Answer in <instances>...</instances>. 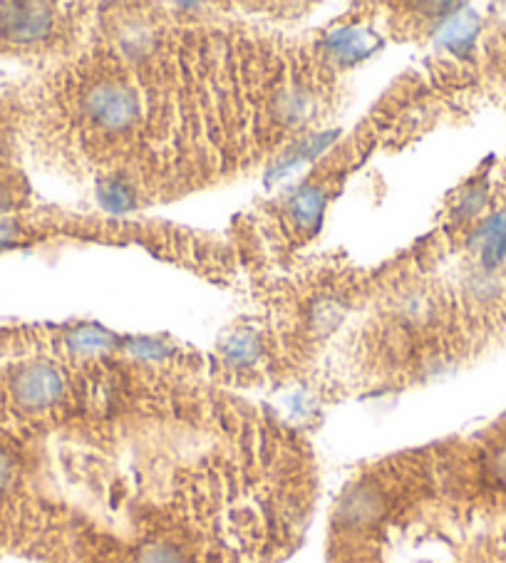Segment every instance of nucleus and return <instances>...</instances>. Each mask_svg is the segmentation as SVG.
I'll return each mask as SVG.
<instances>
[{
  "label": "nucleus",
  "mask_w": 506,
  "mask_h": 563,
  "mask_svg": "<svg viewBox=\"0 0 506 563\" xmlns=\"http://www.w3.org/2000/svg\"><path fill=\"white\" fill-rule=\"evenodd\" d=\"M13 397L23 410L45 412L53 410L65 397V382L58 370L48 365H33V368L20 370L13 377Z\"/></svg>",
  "instance_id": "1"
},
{
  "label": "nucleus",
  "mask_w": 506,
  "mask_h": 563,
  "mask_svg": "<svg viewBox=\"0 0 506 563\" xmlns=\"http://www.w3.org/2000/svg\"><path fill=\"white\" fill-rule=\"evenodd\" d=\"M20 13L10 15L8 30L18 38H35L48 28V15L33 13V8H18Z\"/></svg>",
  "instance_id": "3"
},
{
  "label": "nucleus",
  "mask_w": 506,
  "mask_h": 563,
  "mask_svg": "<svg viewBox=\"0 0 506 563\" xmlns=\"http://www.w3.org/2000/svg\"><path fill=\"white\" fill-rule=\"evenodd\" d=\"M87 110L102 127L120 129L132 122L137 105H134V97L125 87L100 85L87 97Z\"/></svg>",
  "instance_id": "2"
},
{
  "label": "nucleus",
  "mask_w": 506,
  "mask_h": 563,
  "mask_svg": "<svg viewBox=\"0 0 506 563\" xmlns=\"http://www.w3.org/2000/svg\"><path fill=\"white\" fill-rule=\"evenodd\" d=\"M489 472H492L494 479L506 489V439L494 449L492 459H489Z\"/></svg>",
  "instance_id": "4"
},
{
  "label": "nucleus",
  "mask_w": 506,
  "mask_h": 563,
  "mask_svg": "<svg viewBox=\"0 0 506 563\" xmlns=\"http://www.w3.org/2000/svg\"><path fill=\"white\" fill-rule=\"evenodd\" d=\"M13 482H15V462L13 457L0 447V494H3L5 489H10V484Z\"/></svg>",
  "instance_id": "5"
}]
</instances>
